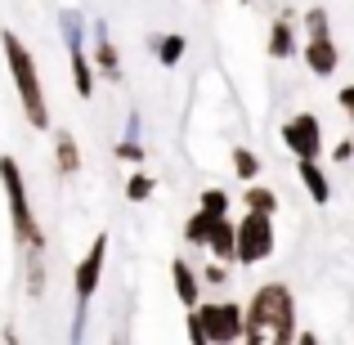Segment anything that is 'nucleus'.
Returning a JSON list of instances; mask_svg holds the SVG:
<instances>
[{
	"label": "nucleus",
	"mask_w": 354,
	"mask_h": 345,
	"mask_svg": "<svg viewBox=\"0 0 354 345\" xmlns=\"http://www.w3.org/2000/svg\"><path fill=\"white\" fill-rule=\"evenodd\" d=\"M242 341L260 345V341H274L287 345L296 341V301H292V287L283 283H265L247 305V319H242Z\"/></svg>",
	"instance_id": "1"
},
{
	"label": "nucleus",
	"mask_w": 354,
	"mask_h": 345,
	"mask_svg": "<svg viewBox=\"0 0 354 345\" xmlns=\"http://www.w3.org/2000/svg\"><path fill=\"white\" fill-rule=\"evenodd\" d=\"M0 45H5V63L14 72V86H18V99H23V113L36 130L50 126V108H45V90H41V72H36V59L14 32H0Z\"/></svg>",
	"instance_id": "2"
},
{
	"label": "nucleus",
	"mask_w": 354,
	"mask_h": 345,
	"mask_svg": "<svg viewBox=\"0 0 354 345\" xmlns=\"http://www.w3.org/2000/svg\"><path fill=\"white\" fill-rule=\"evenodd\" d=\"M0 184H5V198H9V225H14V238L23 242V247L41 251L45 247V233L32 220V207H27V184H23V171H18L14 157H0Z\"/></svg>",
	"instance_id": "3"
},
{
	"label": "nucleus",
	"mask_w": 354,
	"mask_h": 345,
	"mask_svg": "<svg viewBox=\"0 0 354 345\" xmlns=\"http://www.w3.org/2000/svg\"><path fill=\"white\" fill-rule=\"evenodd\" d=\"M193 319L202 323V341L216 345V341H242V319L247 310H238L234 301H216V305H193Z\"/></svg>",
	"instance_id": "4"
},
{
	"label": "nucleus",
	"mask_w": 354,
	"mask_h": 345,
	"mask_svg": "<svg viewBox=\"0 0 354 345\" xmlns=\"http://www.w3.org/2000/svg\"><path fill=\"white\" fill-rule=\"evenodd\" d=\"M269 256H274V216L247 211L238 220V260L256 265V260H269Z\"/></svg>",
	"instance_id": "5"
},
{
	"label": "nucleus",
	"mask_w": 354,
	"mask_h": 345,
	"mask_svg": "<svg viewBox=\"0 0 354 345\" xmlns=\"http://www.w3.org/2000/svg\"><path fill=\"white\" fill-rule=\"evenodd\" d=\"M283 148L301 162V157H319L323 153V126L314 113H296L292 121L283 126Z\"/></svg>",
	"instance_id": "6"
},
{
	"label": "nucleus",
	"mask_w": 354,
	"mask_h": 345,
	"mask_svg": "<svg viewBox=\"0 0 354 345\" xmlns=\"http://www.w3.org/2000/svg\"><path fill=\"white\" fill-rule=\"evenodd\" d=\"M104 260H108V238H95V247L86 251V260H77V305H86L99 287V274H104Z\"/></svg>",
	"instance_id": "7"
},
{
	"label": "nucleus",
	"mask_w": 354,
	"mask_h": 345,
	"mask_svg": "<svg viewBox=\"0 0 354 345\" xmlns=\"http://www.w3.org/2000/svg\"><path fill=\"white\" fill-rule=\"evenodd\" d=\"M305 63H310L314 77H332V72H337V63H341L332 36H310V45H305Z\"/></svg>",
	"instance_id": "8"
},
{
	"label": "nucleus",
	"mask_w": 354,
	"mask_h": 345,
	"mask_svg": "<svg viewBox=\"0 0 354 345\" xmlns=\"http://www.w3.org/2000/svg\"><path fill=\"white\" fill-rule=\"evenodd\" d=\"M296 175H301V184H305V193H310L319 207H328V198H332V184H328V171L319 166V157H301V166H296Z\"/></svg>",
	"instance_id": "9"
},
{
	"label": "nucleus",
	"mask_w": 354,
	"mask_h": 345,
	"mask_svg": "<svg viewBox=\"0 0 354 345\" xmlns=\"http://www.w3.org/2000/svg\"><path fill=\"white\" fill-rule=\"evenodd\" d=\"M95 72L99 77H121V54H117V45L108 41V27H95Z\"/></svg>",
	"instance_id": "10"
},
{
	"label": "nucleus",
	"mask_w": 354,
	"mask_h": 345,
	"mask_svg": "<svg viewBox=\"0 0 354 345\" xmlns=\"http://www.w3.org/2000/svg\"><path fill=\"white\" fill-rule=\"evenodd\" d=\"M207 251L220 256V260H238V225H229V216L216 220V229H211V238H207Z\"/></svg>",
	"instance_id": "11"
},
{
	"label": "nucleus",
	"mask_w": 354,
	"mask_h": 345,
	"mask_svg": "<svg viewBox=\"0 0 354 345\" xmlns=\"http://www.w3.org/2000/svg\"><path fill=\"white\" fill-rule=\"evenodd\" d=\"M296 54V32H292V14H283L269 27V59H292Z\"/></svg>",
	"instance_id": "12"
},
{
	"label": "nucleus",
	"mask_w": 354,
	"mask_h": 345,
	"mask_svg": "<svg viewBox=\"0 0 354 345\" xmlns=\"http://www.w3.org/2000/svg\"><path fill=\"white\" fill-rule=\"evenodd\" d=\"M54 162H59V175H77L81 171V148L77 139L63 130V135H54Z\"/></svg>",
	"instance_id": "13"
},
{
	"label": "nucleus",
	"mask_w": 354,
	"mask_h": 345,
	"mask_svg": "<svg viewBox=\"0 0 354 345\" xmlns=\"http://www.w3.org/2000/svg\"><path fill=\"white\" fill-rule=\"evenodd\" d=\"M171 278H175V296H180V301L193 310V305H198V292H202L198 274H193V269L184 265V260H175V265H171Z\"/></svg>",
	"instance_id": "14"
},
{
	"label": "nucleus",
	"mask_w": 354,
	"mask_h": 345,
	"mask_svg": "<svg viewBox=\"0 0 354 345\" xmlns=\"http://www.w3.org/2000/svg\"><path fill=\"white\" fill-rule=\"evenodd\" d=\"M72 54V81H77L81 99L95 95V59H86V50H68Z\"/></svg>",
	"instance_id": "15"
},
{
	"label": "nucleus",
	"mask_w": 354,
	"mask_h": 345,
	"mask_svg": "<svg viewBox=\"0 0 354 345\" xmlns=\"http://www.w3.org/2000/svg\"><path fill=\"white\" fill-rule=\"evenodd\" d=\"M153 50H157V63H162V68H175V63L184 59V50H189V41H184V32H171V36H162V41H153Z\"/></svg>",
	"instance_id": "16"
},
{
	"label": "nucleus",
	"mask_w": 354,
	"mask_h": 345,
	"mask_svg": "<svg viewBox=\"0 0 354 345\" xmlns=\"http://www.w3.org/2000/svg\"><path fill=\"white\" fill-rule=\"evenodd\" d=\"M216 220H220L216 211H207V207H202L198 216H193L189 225H184V238H189L193 247H207V238H211V229H216Z\"/></svg>",
	"instance_id": "17"
},
{
	"label": "nucleus",
	"mask_w": 354,
	"mask_h": 345,
	"mask_svg": "<svg viewBox=\"0 0 354 345\" xmlns=\"http://www.w3.org/2000/svg\"><path fill=\"white\" fill-rule=\"evenodd\" d=\"M59 27H63L68 50H81V45H86V18H81L77 9H63V14H59Z\"/></svg>",
	"instance_id": "18"
},
{
	"label": "nucleus",
	"mask_w": 354,
	"mask_h": 345,
	"mask_svg": "<svg viewBox=\"0 0 354 345\" xmlns=\"http://www.w3.org/2000/svg\"><path fill=\"white\" fill-rule=\"evenodd\" d=\"M247 211H265V216H274V211H278V193L251 180L247 184Z\"/></svg>",
	"instance_id": "19"
},
{
	"label": "nucleus",
	"mask_w": 354,
	"mask_h": 345,
	"mask_svg": "<svg viewBox=\"0 0 354 345\" xmlns=\"http://www.w3.org/2000/svg\"><path fill=\"white\" fill-rule=\"evenodd\" d=\"M234 175H238L242 184H251L260 175V157L251 153V148H234Z\"/></svg>",
	"instance_id": "20"
},
{
	"label": "nucleus",
	"mask_w": 354,
	"mask_h": 345,
	"mask_svg": "<svg viewBox=\"0 0 354 345\" xmlns=\"http://www.w3.org/2000/svg\"><path fill=\"white\" fill-rule=\"evenodd\" d=\"M153 189H157V184H153V175H148V171H135L126 180V198L130 202H148V198H153Z\"/></svg>",
	"instance_id": "21"
},
{
	"label": "nucleus",
	"mask_w": 354,
	"mask_h": 345,
	"mask_svg": "<svg viewBox=\"0 0 354 345\" xmlns=\"http://www.w3.org/2000/svg\"><path fill=\"white\" fill-rule=\"evenodd\" d=\"M305 32H310V36H332V18H328L323 5H314L310 14H305Z\"/></svg>",
	"instance_id": "22"
},
{
	"label": "nucleus",
	"mask_w": 354,
	"mask_h": 345,
	"mask_svg": "<svg viewBox=\"0 0 354 345\" xmlns=\"http://www.w3.org/2000/svg\"><path fill=\"white\" fill-rule=\"evenodd\" d=\"M202 207L216 211V216H229V193L225 189H207V193H202Z\"/></svg>",
	"instance_id": "23"
},
{
	"label": "nucleus",
	"mask_w": 354,
	"mask_h": 345,
	"mask_svg": "<svg viewBox=\"0 0 354 345\" xmlns=\"http://www.w3.org/2000/svg\"><path fill=\"white\" fill-rule=\"evenodd\" d=\"M41 287H45V269H41V265H32V269H27V292L36 296Z\"/></svg>",
	"instance_id": "24"
},
{
	"label": "nucleus",
	"mask_w": 354,
	"mask_h": 345,
	"mask_svg": "<svg viewBox=\"0 0 354 345\" xmlns=\"http://www.w3.org/2000/svg\"><path fill=\"white\" fill-rule=\"evenodd\" d=\"M117 157H126V162H139V157H144V148H139V144H135V139H130V135H126V144H121V148H117Z\"/></svg>",
	"instance_id": "25"
},
{
	"label": "nucleus",
	"mask_w": 354,
	"mask_h": 345,
	"mask_svg": "<svg viewBox=\"0 0 354 345\" xmlns=\"http://www.w3.org/2000/svg\"><path fill=\"white\" fill-rule=\"evenodd\" d=\"M337 104L346 108V117H354V86H346V90H341V95H337Z\"/></svg>",
	"instance_id": "26"
},
{
	"label": "nucleus",
	"mask_w": 354,
	"mask_h": 345,
	"mask_svg": "<svg viewBox=\"0 0 354 345\" xmlns=\"http://www.w3.org/2000/svg\"><path fill=\"white\" fill-rule=\"evenodd\" d=\"M207 283H216V287H220V283H229V274H225V265H211V269H207Z\"/></svg>",
	"instance_id": "27"
},
{
	"label": "nucleus",
	"mask_w": 354,
	"mask_h": 345,
	"mask_svg": "<svg viewBox=\"0 0 354 345\" xmlns=\"http://www.w3.org/2000/svg\"><path fill=\"white\" fill-rule=\"evenodd\" d=\"M332 157H337V162H350V157H354V144H350V139H346V144H337V153H332Z\"/></svg>",
	"instance_id": "28"
},
{
	"label": "nucleus",
	"mask_w": 354,
	"mask_h": 345,
	"mask_svg": "<svg viewBox=\"0 0 354 345\" xmlns=\"http://www.w3.org/2000/svg\"><path fill=\"white\" fill-rule=\"evenodd\" d=\"M247 5H251V0H247Z\"/></svg>",
	"instance_id": "29"
}]
</instances>
